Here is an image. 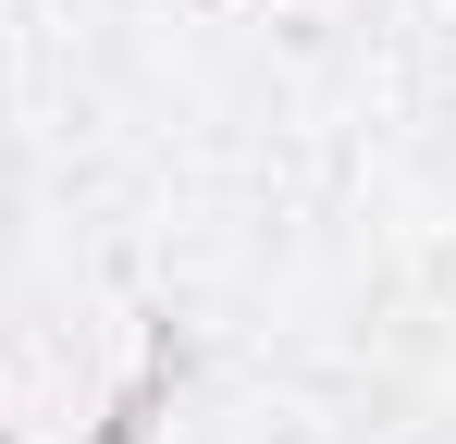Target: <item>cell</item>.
<instances>
[{
  "instance_id": "cell-1",
  "label": "cell",
  "mask_w": 456,
  "mask_h": 444,
  "mask_svg": "<svg viewBox=\"0 0 456 444\" xmlns=\"http://www.w3.org/2000/svg\"><path fill=\"white\" fill-rule=\"evenodd\" d=\"M149 420H160V382H136V395L111 407V432H99V444H149Z\"/></svg>"
}]
</instances>
